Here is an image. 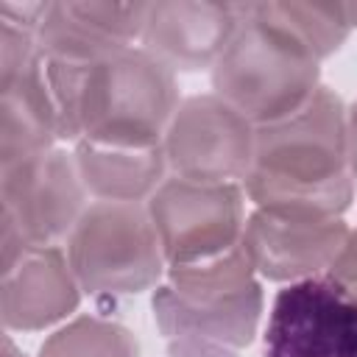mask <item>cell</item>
I'll return each mask as SVG.
<instances>
[{"label":"cell","mask_w":357,"mask_h":357,"mask_svg":"<svg viewBox=\"0 0 357 357\" xmlns=\"http://www.w3.org/2000/svg\"><path fill=\"white\" fill-rule=\"evenodd\" d=\"M349 234L351 226L343 218L251 209L243 229V248L259 279L293 284L324 276Z\"/></svg>","instance_id":"10"},{"label":"cell","mask_w":357,"mask_h":357,"mask_svg":"<svg viewBox=\"0 0 357 357\" xmlns=\"http://www.w3.org/2000/svg\"><path fill=\"white\" fill-rule=\"evenodd\" d=\"M39 357H142V351L134 332L123 324L78 315L45 337Z\"/></svg>","instance_id":"17"},{"label":"cell","mask_w":357,"mask_h":357,"mask_svg":"<svg viewBox=\"0 0 357 357\" xmlns=\"http://www.w3.org/2000/svg\"><path fill=\"white\" fill-rule=\"evenodd\" d=\"M257 14L282 25L296 36L318 61L340 50V45L357 28V3H251Z\"/></svg>","instance_id":"16"},{"label":"cell","mask_w":357,"mask_h":357,"mask_svg":"<svg viewBox=\"0 0 357 357\" xmlns=\"http://www.w3.org/2000/svg\"><path fill=\"white\" fill-rule=\"evenodd\" d=\"M326 276L332 282H337L354 301H357V229H351L346 245L340 248V254L335 257V262L329 265Z\"/></svg>","instance_id":"18"},{"label":"cell","mask_w":357,"mask_h":357,"mask_svg":"<svg viewBox=\"0 0 357 357\" xmlns=\"http://www.w3.org/2000/svg\"><path fill=\"white\" fill-rule=\"evenodd\" d=\"M45 73L70 142L156 148L181 103L176 73L139 45L92 64L45 59Z\"/></svg>","instance_id":"2"},{"label":"cell","mask_w":357,"mask_h":357,"mask_svg":"<svg viewBox=\"0 0 357 357\" xmlns=\"http://www.w3.org/2000/svg\"><path fill=\"white\" fill-rule=\"evenodd\" d=\"M346 159H349V173L357 184V100L346 106Z\"/></svg>","instance_id":"20"},{"label":"cell","mask_w":357,"mask_h":357,"mask_svg":"<svg viewBox=\"0 0 357 357\" xmlns=\"http://www.w3.org/2000/svg\"><path fill=\"white\" fill-rule=\"evenodd\" d=\"M240 25V3H148L139 47L173 73L212 70Z\"/></svg>","instance_id":"11"},{"label":"cell","mask_w":357,"mask_h":357,"mask_svg":"<svg viewBox=\"0 0 357 357\" xmlns=\"http://www.w3.org/2000/svg\"><path fill=\"white\" fill-rule=\"evenodd\" d=\"M81 284L64 245H28L0 284V318L6 332H39L70 318L81 304Z\"/></svg>","instance_id":"12"},{"label":"cell","mask_w":357,"mask_h":357,"mask_svg":"<svg viewBox=\"0 0 357 357\" xmlns=\"http://www.w3.org/2000/svg\"><path fill=\"white\" fill-rule=\"evenodd\" d=\"M245 192L234 181L167 176L145 201L167 268L215 259L243 243Z\"/></svg>","instance_id":"6"},{"label":"cell","mask_w":357,"mask_h":357,"mask_svg":"<svg viewBox=\"0 0 357 357\" xmlns=\"http://www.w3.org/2000/svg\"><path fill=\"white\" fill-rule=\"evenodd\" d=\"M81 181L95 201L145 204L170 176L162 145L114 148L98 142H75L73 148Z\"/></svg>","instance_id":"15"},{"label":"cell","mask_w":357,"mask_h":357,"mask_svg":"<svg viewBox=\"0 0 357 357\" xmlns=\"http://www.w3.org/2000/svg\"><path fill=\"white\" fill-rule=\"evenodd\" d=\"M265 357H357V301L326 273L284 284L268 312Z\"/></svg>","instance_id":"9"},{"label":"cell","mask_w":357,"mask_h":357,"mask_svg":"<svg viewBox=\"0 0 357 357\" xmlns=\"http://www.w3.org/2000/svg\"><path fill=\"white\" fill-rule=\"evenodd\" d=\"M262 307V284L243 243L215 259L167 268L151 296L153 321L165 340L195 337L234 351L254 340Z\"/></svg>","instance_id":"4"},{"label":"cell","mask_w":357,"mask_h":357,"mask_svg":"<svg viewBox=\"0 0 357 357\" xmlns=\"http://www.w3.org/2000/svg\"><path fill=\"white\" fill-rule=\"evenodd\" d=\"M61 139L45 59L0 78V167L39 156Z\"/></svg>","instance_id":"14"},{"label":"cell","mask_w":357,"mask_h":357,"mask_svg":"<svg viewBox=\"0 0 357 357\" xmlns=\"http://www.w3.org/2000/svg\"><path fill=\"white\" fill-rule=\"evenodd\" d=\"M321 89V61L282 25L240 3V25L212 67V92L251 126L276 123Z\"/></svg>","instance_id":"3"},{"label":"cell","mask_w":357,"mask_h":357,"mask_svg":"<svg viewBox=\"0 0 357 357\" xmlns=\"http://www.w3.org/2000/svg\"><path fill=\"white\" fill-rule=\"evenodd\" d=\"M354 187L346 159V103L335 89L321 84L293 114L257 126L254 159L243 178L254 209L343 218Z\"/></svg>","instance_id":"1"},{"label":"cell","mask_w":357,"mask_h":357,"mask_svg":"<svg viewBox=\"0 0 357 357\" xmlns=\"http://www.w3.org/2000/svg\"><path fill=\"white\" fill-rule=\"evenodd\" d=\"M70 268L89 296H131L159 287L167 262L145 204L89 201L64 240Z\"/></svg>","instance_id":"5"},{"label":"cell","mask_w":357,"mask_h":357,"mask_svg":"<svg viewBox=\"0 0 357 357\" xmlns=\"http://www.w3.org/2000/svg\"><path fill=\"white\" fill-rule=\"evenodd\" d=\"M254 131L215 92L184 98L165 131L162 151L170 176L243 184L254 159Z\"/></svg>","instance_id":"8"},{"label":"cell","mask_w":357,"mask_h":357,"mask_svg":"<svg viewBox=\"0 0 357 357\" xmlns=\"http://www.w3.org/2000/svg\"><path fill=\"white\" fill-rule=\"evenodd\" d=\"M73 151L50 148L0 167V220L28 245H64L89 206Z\"/></svg>","instance_id":"7"},{"label":"cell","mask_w":357,"mask_h":357,"mask_svg":"<svg viewBox=\"0 0 357 357\" xmlns=\"http://www.w3.org/2000/svg\"><path fill=\"white\" fill-rule=\"evenodd\" d=\"M148 3H47L36 45L42 59L92 64L126 47L142 33Z\"/></svg>","instance_id":"13"},{"label":"cell","mask_w":357,"mask_h":357,"mask_svg":"<svg viewBox=\"0 0 357 357\" xmlns=\"http://www.w3.org/2000/svg\"><path fill=\"white\" fill-rule=\"evenodd\" d=\"M165 343H167V357H240V351L234 349L195 337H170Z\"/></svg>","instance_id":"19"},{"label":"cell","mask_w":357,"mask_h":357,"mask_svg":"<svg viewBox=\"0 0 357 357\" xmlns=\"http://www.w3.org/2000/svg\"><path fill=\"white\" fill-rule=\"evenodd\" d=\"M3 357H28V354H22V351L14 346V340H11L8 335H3Z\"/></svg>","instance_id":"21"}]
</instances>
